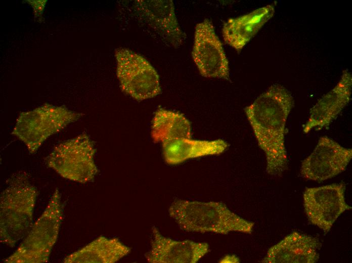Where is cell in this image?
Listing matches in <instances>:
<instances>
[{
    "instance_id": "1",
    "label": "cell",
    "mask_w": 352,
    "mask_h": 263,
    "mask_svg": "<svg viewBox=\"0 0 352 263\" xmlns=\"http://www.w3.org/2000/svg\"><path fill=\"white\" fill-rule=\"evenodd\" d=\"M294 106L290 92L274 84L244 109L259 147L265 153L266 171L280 176L288 164L285 144V126Z\"/></svg>"
},
{
    "instance_id": "2",
    "label": "cell",
    "mask_w": 352,
    "mask_h": 263,
    "mask_svg": "<svg viewBox=\"0 0 352 263\" xmlns=\"http://www.w3.org/2000/svg\"><path fill=\"white\" fill-rule=\"evenodd\" d=\"M28 176L25 172L14 174L1 194V242L11 248L26 237L34 224L38 192Z\"/></svg>"
},
{
    "instance_id": "3",
    "label": "cell",
    "mask_w": 352,
    "mask_h": 263,
    "mask_svg": "<svg viewBox=\"0 0 352 263\" xmlns=\"http://www.w3.org/2000/svg\"><path fill=\"white\" fill-rule=\"evenodd\" d=\"M168 213L181 229L188 232L227 234L238 232L250 234L254 225L219 202L177 199L170 205Z\"/></svg>"
},
{
    "instance_id": "4",
    "label": "cell",
    "mask_w": 352,
    "mask_h": 263,
    "mask_svg": "<svg viewBox=\"0 0 352 263\" xmlns=\"http://www.w3.org/2000/svg\"><path fill=\"white\" fill-rule=\"evenodd\" d=\"M63 209L60 192L56 189L45 210L30 231L5 263H44L48 262L56 243Z\"/></svg>"
},
{
    "instance_id": "5",
    "label": "cell",
    "mask_w": 352,
    "mask_h": 263,
    "mask_svg": "<svg viewBox=\"0 0 352 263\" xmlns=\"http://www.w3.org/2000/svg\"><path fill=\"white\" fill-rule=\"evenodd\" d=\"M80 116L63 106L45 104L22 113L11 134L24 143L30 154H33L49 137L77 120Z\"/></svg>"
},
{
    "instance_id": "6",
    "label": "cell",
    "mask_w": 352,
    "mask_h": 263,
    "mask_svg": "<svg viewBox=\"0 0 352 263\" xmlns=\"http://www.w3.org/2000/svg\"><path fill=\"white\" fill-rule=\"evenodd\" d=\"M96 151L89 137L82 134L55 146L46 163L62 177L84 184L93 181L97 174Z\"/></svg>"
},
{
    "instance_id": "7",
    "label": "cell",
    "mask_w": 352,
    "mask_h": 263,
    "mask_svg": "<svg viewBox=\"0 0 352 263\" xmlns=\"http://www.w3.org/2000/svg\"><path fill=\"white\" fill-rule=\"evenodd\" d=\"M115 55L117 76L123 92L137 101L160 94L158 74L143 56L126 48L116 49Z\"/></svg>"
},
{
    "instance_id": "8",
    "label": "cell",
    "mask_w": 352,
    "mask_h": 263,
    "mask_svg": "<svg viewBox=\"0 0 352 263\" xmlns=\"http://www.w3.org/2000/svg\"><path fill=\"white\" fill-rule=\"evenodd\" d=\"M345 184L341 182L306 188L303 192V207L308 220L325 234L342 213L351 209L345 202Z\"/></svg>"
},
{
    "instance_id": "9",
    "label": "cell",
    "mask_w": 352,
    "mask_h": 263,
    "mask_svg": "<svg viewBox=\"0 0 352 263\" xmlns=\"http://www.w3.org/2000/svg\"><path fill=\"white\" fill-rule=\"evenodd\" d=\"M192 56L203 76L229 80V63L223 44L208 19L195 26Z\"/></svg>"
},
{
    "instance_id": "10",
    "label": "cell",
    "mask_w": 352,
    "mask_h": 263,
    "mask_svg": "<svg viewBox=\"0 0 352 263\" xmlns=\"http://www.w3.org/2000/svg\"><path fill=\"white\" fill-rule=\"evenodd\" d=\"M352 158V149L327 137L320 138L312 153L301 163L300 174L306 179L321 182L344 171Z\"/></svg>"
},
{
    "instance_id": "11",
    "label": "cell",
    "mask_w": 352,
    "mask_h": 263,
    "mask_svg": "<svg viewBox=\"0 0 352 263\" xmlns=\"http://www.w3.org/2000/svg\"><path fill=\"white\" fill-rule=\"evenodd\" d=\"M133 9L137 16L174 48L181 46L186 34L181 28L170 0H138Z\"/></svg>"
},
{
    "instance_id": "12",
    "label": "cell",
    "mask_w": 352,
    "mask_h": 263,
    "mask_svg": "<svg viewBox=\"0 0 352 263\" xmlns=\"http://www.w3.org/2000/svg\"><path fill=\"white\" fill-rule=\"evenodd\" d=\"M152 235L151 247L145 255L150 263H196L209 250L207 243L174 240L163 236L155 226Z\"/></svg>"
},
{
    "instance_id": "13",
    "label": "cell",
    "mask_w": 352,
    "mask_h": 263,
    "mask_svg": "<svg viewBox=\"0 0 352 263\" xmlns=\"http://www.w3.org/2000/svg\"><path fill=\"white\" fill-rule=\"evenodd\" d=\"M351 86V74L348 70H344L336 85L311 109L308 119L303 126V133L307 134L313 129L328 128L349 103Z\"/></svg>"
},
{
    "instance_id": "14",
    "label": "cell",
    "mask_w": 352,
    "mask_h": 263,
    "mask_svg": "<svg viewBox=\"0 0 352 263\" xmlns=\"http://www.w3.org/2000/svg\"><path fill=\"white\" fill-rule=\"evenodd\" d=\"M315 237L293 231L270 247L261 261L264 263H315L321 247Z\"/></svg>"
},
{
    "instance_id": "15",
    "label": "cell",
    "mask_w": 352,
    "mask_h": 263,
    "mask_svg": "<svg viewBox=\"0 0 352 263\" xmlns=\"http://www.w3.org/2000/svg\"><path fill=\"white\" fill-rule=\"evenodd\" d=\"M275 5L272 4L224 23L222 33L224 41L240 52L261 27L274 16Z\"/></svg>"
},
{
    "instance_id": "16",
    "label": "cell",
    "mask_w": 352,
    "mask_h": 263,
    "mask_svg": "<svg viewBox=\"0 0 352 263\" xmlns=\"http://www.w3.org/2000/svg\"><path fill=\"white\" fill-rule=\"evenodd\" d=\"M162 143L165 162L170 165L178 164L192 158L218 155L224 152L228 145L224 140H195L180 138Z\"/></svg>"
},
{
    "instance_id": "17",
    "label": "cell",
    "mask_w": 352,
    "mask_h": 263,
    "mask_svg": "<svg viewBox=\"0 0 352 263\" xmlns=\"http://www.w3.org/2000/svg\"><path fill=\"white\" fill-rule=\"evenodd\" d=\"M131 248L118 238L101 236L67 255L64 263H114L128 255Z\"/></svg>"
},
{
    "instance_id": "18",
    "label": "cell",
    "mask_w": 352,
    "mask_h": 263,
    "mask_svg": "<svg viewBox=\"0 0 352 263\" xmlns=\"http://www.w3.org/2000/svg\"><path fill=\"white\" fill-rule=\"evenodd\" d=\"M151 136L155 142L162 143L177 139H190V122L180 113L159 108L152 120Z\"/></svg>"
},
{
    "instance_id": "19",
    "label": "cell",
    "mask_w": 352,
    "mask_h": 263,
    "mask_svg": "<svg viewBox=\"0 0 352 263\" xmlns=\"http://www.w3.org/2000/svg\"><path fill=\"white\" fill-rule=\"evenodd\" d=\"M239 258L235 255H227L224 256L220 262H239Z\"/></svg>"
}]
</instances>
